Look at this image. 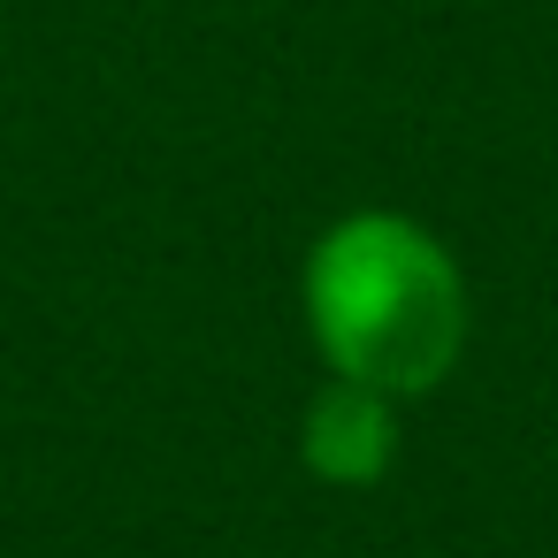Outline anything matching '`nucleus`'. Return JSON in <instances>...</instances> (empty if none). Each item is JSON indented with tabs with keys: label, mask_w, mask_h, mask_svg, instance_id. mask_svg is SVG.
<instances>
[{
	"label": "nucleus",
	"mask_w": 558,
	"mask_h": 558,
	"mask_svg": "<svg viewBox=\"0 0 558 558\" xmlns=\"http://www.w3.org/2000/svg\"><path fill=\"white\" fill-rule=\"evenodd\" d=\"M299 306L329 375L390 390V398L436 390L466 344L459 260L428 222L398 207H360L329 222L306 253Z\"/></svg>",
	"instance_id": "f257e3e1"
},
{
	"label": "nucleus",
	"mask_w": 558,
	"mask_h": 558,
	"mask_svg": "<svg viewBox=\"0 0 558 558\" xmlns=\"http://www.w3.org/2000/svg\"><path fill=\"white\" fill-rule=\"evenodd\" d=\"M299 459H306V474H322V482H337V489L383 482L390 459H398V398L329 375V383L314 390L306 421H299Z\"/></svg>",
	"instance_id": "f03ea898"
}]
</instances>
